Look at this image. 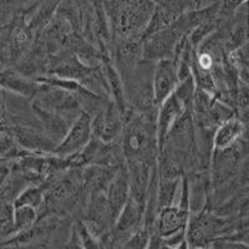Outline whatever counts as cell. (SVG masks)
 Wrapping results in <instances>:
<instances>
[{
    "label": "cell",
    "instance_id": "3",
    "mask_svg": "<svg viewBox=\"0 0 249 249\" xmlns=\"http://www.w3.org/2000/svg\"><path fill=\"white\" fill-rule=\"evenodd\" d=\"M153 62L142 59L130 72L121 76L126 102L130 110L137 113L157 116V108L153 97Z\"/></svg>",
    "mask_w": 249,
    "mask_h": 249
},
{
    "label": "cell",
    "instance_id": "24",
    "mask_svg": "<svg viewBox=\"0 0 249 249\" xmlns=\"http://www.w3.org/2000/svg\"><path fill=\"white\" fill-rule=\"evenodd\" d=\"M211 249H248V243L239 241H233L228 238H217L210 244Z\"/></svg>",
    "mask_w": 249,
    "mask_h": 249
},
{
    "label": "cell",
    "instance_id": "6",
    "mask_svg": "<svg viewBox=\"0 0 249 249\" xmlns=\"http://www.w3.org/2000/svg\"><path fill=\"white\" fill-rule=\"evenodd\" d=\"M92 137L110 143L120 140L124 128V115L111 100L91 116Z\"/></svg>",
    "mask_w": 249,
    "mask_h": 249
},
{
    "label": "cell",
    "instance_id": "25",
    "mask_svg": "<svg viewBox=\"0 0 249 249\" xmlns=\"http://www.w3.org/2000/svg\"><path fill=\"white\" fill-rule=\"evenodd\" d=\"M65 249H84V247H82L81 244V241H80L79 235H77L76 233V230L74 228V231H72V233H71L70 238H69L68 243L65 244Z\"/></svg>",
    "mask_w": 249,
    "mask_h": 249
},
{
    "label": "cell",
    "instance_id": "13",
    "mask_svg": "<svg viewBox=\"0 0 249 249\" xmlns=\"http://www.w3.org/2000/svg\"><path fill=\"white\" fill-rule=\"evenodd\" d=\"M105 195L111 215L116 221L117 215L121 212L124 203L127 202L128 197H130V178H128V171L126 168V164L121 166L116 171L106 188Z\"/></svg>",
    "mask_w": 249,
    "mask_h": 249
},
{
    "label": "cell",
    "instance_id": "19",
    "mask_svg": "<svg viewBox=\"0 0 249 249\" xmlns=\"http://www.w3.org/2000/svg\"><path fill=\"white\" fill-rule=\"evenodd\" d=\"M39 219V213L35 208L29 206H14L13 211V224L15 233L23 232L34 226Z\"/></svg>",
    "mask_w": 249,
    "mask_h": 249
},
{
    "label": "cell",
    "instance_id": "22",
    "mask_svg": "<svg viewBox=\"0 0 249 249\" xmlns=\"http://www.w3.org/2000/svg\"><path fill=\"white\" fill-rule=\"evenodd\" d=\"M15 4L17 0H0V29L6 28L14 21L19 13Z\"/></svg>",
    "mask_w": 249,
    "mask_h": 249
},
{
    "label": "cell",
    "instance_id": "30",
    "mask_svg": "<svg viewBox=\"0 0 249 249\" xmlns=\"http://www.w3.org/2000/svg\"><path fill=\"white\" fill-rule=\"evenodd\" d=\"M193 249H211V248H193Z\"/></svg>",
    "mask_w": 249,
    "mask_h": 249
},
{
    "label": "cell",
    "instance_id": "7",
    "mask_svg": "<svg viewBox=\"0 0 249 249\" xmlns=\"http://www.w3.org/2000/svg\"><path fill=\"white\" fill-rule=\"evenodd\" d=\"M91 139H92L91 115H89L88 112H81L74 124L69 127L64 139L57 143L53 155L61 159L72 157L85 147Z\"/></svg>",
    "mask_w": 249,
    "mask_h": 249
},
{
    "label": "cell",
    "instance_id": "16",
    "mask_svg": "<svg viewBox=\"0 0 249 249\" xmlns=\"http://www.w3.org/2000/svg\"><path fill=\"white\" fill-rule=\"evenodd\" d=\"M242 139H247V122L235 116L224 121L215 128L213 146L214 150H223L233 146Z\"/></svg>",
    "mask_w": 249,
    "mask_h": 249
},
{
    "label": "cell",
    "instance_id": "1",
    "mask_svg": "<svg viewBox=\"0 0 249 249\" xmlns=\"http://www.w3.org/2000/svg\"><path fill=\"white\" fill-rule=\"evenodd\" d=\"M111 33V43L141 40L155 10L153 0H102Z\"/></svg>",
    "mask_w": 249,
    "mask_h": 249
},
{
    "label": "cell",
    "instance_id": "21",
    "mask_svg": "<svg viewBox=\"0 0 249 249\" xmlns=\"http://www.w3.org/2000/svg\"><path fill=\"white\" fill-rule=\"evenodd\" d=\"M152 233L147 231L144 227H140L136 232H133L126 241L122 243L120 249H146L150 242Z\"/></svg>",
    "mask_w": 249,
    "mask_h": 249
},
{
    "label": "cell",
    "instance_id": "26",
    "mask_svg": "<svg viewBox=\"0 0 249 249\" xmlns=\"http://www.w3.org/2000/svg\"><path fill=\"white\" fill-rule=\"evenodd\" d=\"M219 0H192V5L191 9L199 10V9H206L208 6H212L213 4L218 3Z\"/></svg>",
    "mask_w": 249,
    "mask_h": 249
},
{
    "label": "cell",
    "instance_id": "23",
    "mask_svg": "<svg viewBox=\"0 0 249 249\" xmlns=\"http://www.w3.org/2000/svg\"><path fill=\"white\" fill-rule=\"evenodd\" d=\"M247 0H219L218 1V18L222 20L230 19Z\"/></svg>",
    "mask_w": 249,
    "mask_h": 249
},
{
    "label": "cell",
    "instance_id": "27",
    "mask_svg": "<svg viewBox=\"0 0 249 249\" xmlns=\"http://www.w3.org/2000/svg\"><path fill=\"white\" fill-rule=\"evenodd\" d=\"M0 111H5V91L0 88Z\"/></svg>",
    "mask_w": 249,
    "mask_h": 249
},
{
    "label": "cell",
    "instance_id": "12",
    "mask_svg": "<svg viewBox=\"0 0 249 249\" xmlns=\"http://www.w3.org/2000/svg\"><path fill=\"white\" fill-rule=\"evenodd\" d=\"M190 215V211L182 210L177 206L166 207L157 212L153 233L164 239L173 234L183 232L188 224Z\"/></svg>",
    "mask_w": 249,
    "mask_h": 249
},
{
    "label": "cell",
    "instance_id": "11",
    "mask_svg": "<svg viewBox=\"0 0 249 249\" xmlns=\"http://www.w3.org/2000/svg\"><path fill=\"white\" fill-rule=\"evenodd\" d=\"M0 88L5 92L31 100L39 89V84L30 77L24 76L14 66L0 62Z\"/></svg>",
    "mask_w": 249,
    "mask_h": 249
},
{
    "label": "cell",
    "instance_id": "8",
    "mask_svg": "<svg viewBox=\"0 0 249 249\" xmlns=\"http://www.w3.org/2000/svg\"><path fill=\"white\" fill-rule=\"evenodd\" d=\"M12 132L21 148L35 155H50L56 143L44 132L39 124H12Z\"/></svg>",
    "mask_w": 249,
    "mask_h": 249
},
{
    "label": "cell",
    "instance_id": "4",
    "mask_svg": "<svg viewBox=\"0 0 249 249\" xmlns=\"http://www.w3.org/2000/svg\"><path fill=\"white\" fill-rule=\"evenodd\" d=\"M31 102L44 110L59 113L65 117L70 124H74L81 112H84L74 93L57 86L45 84H39V89L35 96L31 99Z\"/></svg>",
    "mask_w": 249,
    "mask_h": 249
},
{
    "label": "cell",
    "instance_id": "10",
    "mask_svg": "<svg viewBox=\"0 0 249 249\" xmlns=\"http://www.w3.org/2000/svg\"><path fill=\"white\" fill-rule=\"evenodd\" d=\"M143 212L144 207L128 197L127 202L124 203L113 224L112 235L117 242L122 244L133 232H136L140 227H142Z\"/></svg>",
    "mask_w": 249,
    "mask_h": 249
},
{
    "label": "cell",
    "instance_id": "28",
    "mask_svg": "<svg viewBox=\"0 0 249 249\" xmlns=\"http://www.w3.org/2000/svg\"><path fill=\"white\" fill-rule=\"evenodd\" d=\"M164 247H166V246H164ZM167 248H168V247H167ZM168 249H192V248H191L190 244L187 243V241L184 239L183 242H181V243H179L178 246H176L175 248H168Z\"/></svg>",
    "mask_w": 249,
    "mask_h": 249
},
{
    "label": "cell",
    "instance_id": "15",
    "mask_svg": "<svg viewBox=\"0 0 249 249\" xmlns=\"http://www.w3.org/2000/svg\"><path fill=\"white\" fill-rule=\"evenodd\" d=\"M30 108L31 111H33V113H34L35 119L37 120L39 124L44 130V132H45L57 146V143L64 139V136H65L66 132H68L69 127L71 126L70 122H69L65 117H62L61 115H59V113L39 107L37 105H35L34 102H31V100Z\"/></svg>",
    "mask_w": 249,
    "mask_h": 249
},
{
    "label": "cell",
    "instance_id": "29",
    "mask_svg": "<svg viewBox=\"0 0 249 249\" xmlns=\"http://www.w3.org/2000/svg\"><path fill=\"white\" fill-rule=\"evenodd\" d=\"M153 1H155V4H159V3H161L162 0H153Z\"/></svg>",
    "mask_w": 249,
    "mask_h": 249
},
{
    "label": "cell",
    "instance_id": "20",
    "mask_svg": "<svg viewBox=\"0 0 249 249\" xmlns=\"http://www.w3.org/2000/svg\"><path fill=\"white\" fill-rule=\"evenodd\" d=\"M196 89L197 88L195 85V81H193L192 76H191L188 79L183 80V81H179L177 88L173 91L175 96L178 99V101L181 102L182 106H183V108L186 111H192Z\"/></svg>",
    "mask_w": 249,
    "mask_h": 249
},
{
    "label": "cell",
    "instance_id": "2",
    "mask_svg": "<svg viewBox=\"0 0 249 249\" xmlns=\"http://www.w3.org/2000/svg\"><path fill=\"white\" fill-rule=\"evenodd\" d=\"M124 163L156 162L159 143L156 133V117L128 110L124 115V128L120 136Z\"/></svg>",
    "mask_w": 249,
    "mask_h": 249
},
{
    "label": "cell",
    "instance_id": "17",
    "mask_svg": "<svg viewBox=\"0 0 249 249\" xmlns=\"http://www.w3.org/2000/svg\"><path fill=\"white\" fill-rule=\"evenodd\" d=\"M14 206L33 207L39 213V218L45 211V186L44 184H29L18 195Z\"/></svg>",
    "mask_w": 249,
    "mask_h": 249
},
{
    "label": "cell",
    "instance_id": "5",
    "mask_svg": "<svg viewBox=\"0 0 249 249\" xmlns=\"http://www.w3.org/2000/svg\"><path fill=\"white\" fill-rule=\"evenodd\" d=\"M183 36L178 29L171 24L142 40V59L150 62L173 59L178 40Z\"/></svg>",
    "mask_w": 249,
    "mask_h": 249
},
{
    "label": "cell",
    "instance_id": "18",
    "mask_svg": "<svg viewBox=\"0 0 249 249\" xmlns=\"http://www.w3.org/2000/svg\"><path fill=\"white\" fill-rule=\"evenodd\" d=\"M181 178H159V183H157V197H156V199H157V212L166 208V207L175 206L176 201H177V196H178Z\"/></svg>",
    "mask_w": 249,
    "mask_h": 249
},
{
    "label": "cell",
    "instance_id": "9",
    "mask_svg": "<svg viewBox=\"0 0 249 249\" xmlns=\"http://www.w3.org/2000/svg\"><path fill=\"white\" fill-rule=\"evenodd\" d=\"M177 70L172 59L160 60L153 65V97L156 105L160 106L178 85Z\"/></svg>",
    "mask_w": 249,
    "mask_h": 249
},
{
    "label": "cell",
    "instance_id": "14",
    "mask_svg": "<svg viewBox=\"0 0 249 249\" xmlns=\"http://www.w3.org/2000/svg\"><path fill=\"white\" fill-rule=\"evenodd\" d=\"M178 99L175 96V93L170 95L167 99L162 102L157 108V116H156V133H157V143H159V152L163 146V142L167 132L172 127L175 121L184 112Z\"/></svg>",
    "mask_w": 249,
    "mask_h": 249
}]
</instances>
